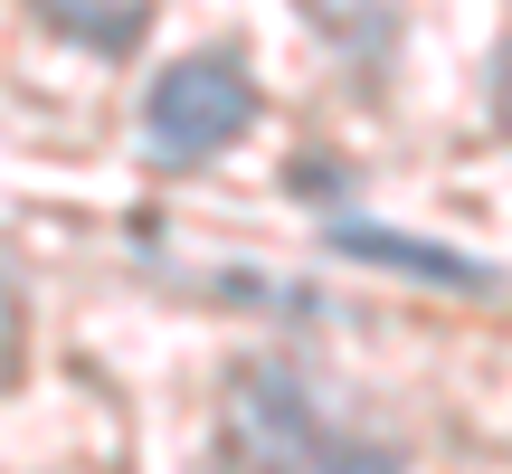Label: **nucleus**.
<instances>
[{"mask_svg":"<svg viewBox=\"0 0 512 474\" xmlns=\"http://www.w3.org/2000/svg\"><path fill=\"white\" fill-rule=\"evenodd\" d=\"M219 446L247 465H389L380 437H351L285 361H247L228 380V418H219Z\"/></svg>","mask_w":512,"mask_h":474,"instance_id":"f257e3e1","label":"nucleus"},{"mask_svg":"<svg viewBox=\"0 0 512 474\" xmlns=\"http://www.w3.org/2000/svg\"><path fill=\"white\" fill-rule=\"evenodd\" d=\"M247 124H256V76H247L238 48L181 57V67H162V76H152V95H143V152H152L162 171L219 162Z\"/></svg>","mask_w":512,"mask_h":474,"instance_id":"f03ea898","label":"nucleus"},{"mask_svg":"<svg viewBox=\"0 0 512 474\" xmlns=\"http://www.w3.org/2000/svg\"><path fill=\"white\" fill-rule=\"evenodd\" d=\"M323 247L351 256V266H380V275H418V285H446V294H494L503 275L475 266V256L437 247V237H408V228H380V219H323Z\"/></svg>","mask_w":512,"mask_h":474,"instance_id":"7ed1b4c3","label":"nucleus"},{"mask_svg":"<svg viewBox=\"0 0 512 474\" xmlns=\"http://www.w3.org/2000/svg\"><path fill=\"white\" fill-rule=\"evenodd\" d=\"M38 19L57 38H76V48H95V57H133L143 29H152V0H38Z\"/></svg>","mask_w":512,"mask_h":474,"instance_id":"20e7f679","label":"nucleus"},{"mask_svg":"<svg viewBox=\"0 0 512 474\" xmlns=\"http://www.w3.org/2000/svg\"><path fill=\"white\" fill-rule=\"evenodd\" d=\"M10 351H19V285H10V266H0V370H10Z\"/></svg>","mask_w":512,"mask_h":474,"instance_id":"39448f33","label":"nucleus"},{"mask_svg":"<svg viewBox=\"0 0 512 474\" xmlns=\"http://www.w3.org/2000/svg\"><path fill=\"white\" fill-rule=\"evenodd\" d=\"M494 124L512 133V38H503V57H494Z\"/></svg>","mask_w":512,"mask_h":474,"instance_id":"423d86ee","label":"nucleus"}]
</instances>
